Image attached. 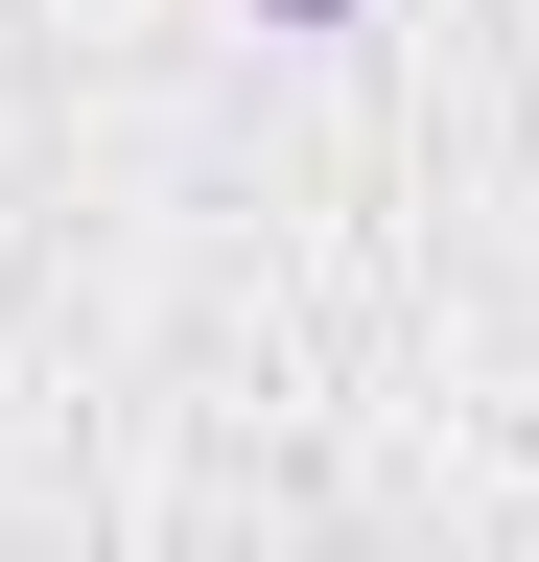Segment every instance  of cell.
I'll return each instance as SVG.
<instances>
[{
	"mask_svg": "<svg viewBox=\"0 0 539 562\" xmlns=\"http://www.w3.org/2000/svg\"><path fill=\"white\" fill-rule=\"evenodd\" d=\"M258 24H352V0H258Z\"/></svg>",
	"mask_w": 539,
	"mask_h": 562,
	"instance_id": "6da1fadb",
	"label": "cell"
}]
</instances>
